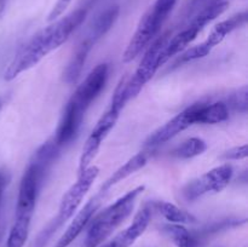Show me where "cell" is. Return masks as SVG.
Here are the masks:
<instances>
[{
    "instance_id": "277c9868",
    "label": "cell",
    "mask_w": 248,
    "mask_h": 247,
    "mask_svg": "<svg viewBox=\"0 0 248 247\" xmlns=\"http://www.w3.org/2000/svg\"><path fill=\"white\" fill-rule=\"evenodd\" d=\"M145 186H136L119 198L114 203L91 218L87 229L84 247H99L131 216L137 199L144 191Z\"/></svg>"
},
{
    "instance_id": "4316f807",
    "label": "cell",
    "mask_w": 248,
    "mask_h": 247,
    "mask_svg": "<svg viewBox=\"0 0 248 247\" xmlns=\"http://www.w3.org/2000/svg\"><path fill=\"white\" fill-rule=\"evenodd\" d=\"M7 4H9V0H0V19L2 18L5 11H6Z\"/></svg>"
},
{
    "instance_id": "44dd1931",
    "label": "cell",
    "mask_w": 248,
    "mask_h": 247,
    "mask_svg": "<svg viewBox=\"0 0 248 247\" xmlns=\"http://www.w3.org/2000/svg\"><path fill=\"white\" fill-rule=\"evenodd\" d=\"M211 52H212V51H211L205 44L201 43L199 44V45L193 46V47H190L189 50L184 51V52L179 56L178 61L176 62V65L183 64V63H186V62H193V61H196V60H201V58L210 55Z\"/></svg>"
},
{
    "instance_id": "83f0119b",
    "label": "cell",
    "mask_w": 248,
    "mask_h": 247,
    "mask_svg": "<svg viewBox=\"0 0 248 247\" xmlns=\"http://www.w3.org/2000/svg\"><path fill=\"white\" fill-rule=\"evenodd\" d=\"M2 106H4V103H2V99L0 98V111H1V109H2Z\"/></svg>"
},
{
    "instance_id": "d6986e66",
    "label": "cell",
    "mask_w": 248,
    "mask_h": 247,
    "mask_svg": "<svg viewBox=\"0 0 248 247\" xmlns=\"http://www.w3.org/2000/svg\"><path fill=\"white\" fill-rule=\"evenodd\" d=\"M164 232L173 241L177 247H200L201 237L198 232H190L183 224L164 225Z\"/></svg>"
},
{
    "instance_id": "e0dca14e",
    "label": "cell",
    "mask_w": 248,
    "mask_h": 247,
    "mask_svg": "<svg viewBox=\"0 0 248 247\" xmlns=\"http://www.w3.org/2000/svg\"><path fill=\"white\" fill-rule=\"evenodd\" d=\"M246 22L247 12H240V14L234 15V16L225 19V21L219 22V23L216 24L215 28L211 31V33L208 34L207 39L203 41V44L212 51L216 46L219 45V44L222 43L229 34H232L235 29L240 28V27H242L244 24H246Z\"/></svg>"
},
{
    "instance_id": "52a82bcc",
    "label": "cell",
    "mask_w": 248,
    "mask_h": 247,
    "mask_svg": "<svg viewBox=\"0 0 248 247\" xmlns=\"http://www.w3.org/2000/svg\"><path fill=\"white\" fill-rule=\"evenodd\" d=\"M170 36H171L170 33H165L161 36H159L145 51L142 61L140 62V65L133 73L132 77L130 79H125V94L128 101L137 97L143 87L156 74L159 68L164 65L161 56Z\"/></svg>"
},
{
    "instance_id": "30bf717a",
    "label": "cell",
    "mask_w": 248,
    "mask_h": 247,
    "mask_svg": "<svg viewBox=\"0 0 248 247\" xmlns=\"http://www.w3.org/2000/svg\"><path fill=\"white\" fill-rule=\"evenodd\" d=\"M193 125H195V108H194V104H191L190 107L186 108L171 120L167 121L161 127L154 131L145 140L144 145L147 148H152V149L159 147Z\"/></svg>"
},
{
    "instance_id": "8992f818",
    "label": "cell",
    "mask_w": 248,
    "mask_h": 247,
    "mask_svg": "<svg viewBox=\"0 0 248 247\" xmlns=\"http://www.w3.org/2000/svg\"><path fill=\"white\" fill-rule=\"evenodd\" d=\"M128 99L125 94V79H124L121 80L120 84L114 91V96L111 98L109 108L104 111L103 115L97 121L96 126L91 131L84 147H82L79 160V172L84 171L87 167L91 166L92 161L101 149L102 143L109 135V132L114 128L119 116H120L121 110L125 108Z\"/></svg>"
},
{
    "instance_id": "484cf974",
    "label": "cell",
    "mask_w": 248,
    "mask_h": 247,
    "mask_svg": "<svg viewBox=\"0 0 248 247\" xmlns=\"http://www.w3.org/2000/svg\"><path fill=\"white\" fill-rule=\"evenodd\" d=\"M177 1H178V0H156V1L154 2V6L156 7V9H159L161 12H164L165 15L170 16V14H171V11L173 10Z\"/></svg>"
},
{
    "instance_id": "f1b7e54d",
    "label": "cell",
    "mask_w": 248,
    "mask_h": 247,
    "mask_svg": "<svg viewBox=\"0 0 248 247\" xmlns=\"http://www.w3.org/2000/svg\"><path fill=\"white\" fill-rule=\"evenodd\" d=\"M213 2H222V1H228V0H212Z\"/></svg>"
},
{
    "instance_id": "7c38bea8",
    "label": "cell",
    "mask_w": 248,
    "mask_h": 247,
    "mask_svg": "<svg viewBox=\"0 0 248 247\" xmlns=\"http://www.w3.org/2000/svg\"><path fill=\"white\" fill-rule=\"evenodd\" d=\"M99 196H94L92 198L79 212L77 213L73 220L70 222V224L68 225L67 230L64 232V234L60 237V240L57 241V244L55 245V247H68L82 232H84L85 228L87 227V224L90 223L91 218L93 217L94 213L97 212L99 207Z\"/></svg>"
},
{
    "instance_id": "9a60e30c",
    "label": "cell",
    "mask_w": 248,
    "mask_h": 247,
    "mask_svg": "<svg viewBox=\"0 0 248 247\" xmlns=\"http://www.w3.org/2000/svg\"><path fill=\"white\" fill-rule=\"evenodd\" d=\"M150 154L149 152H140L136 155H133L131 159H128L123 166L119 167L101 186V194L107 193L111 186L116 185L118 183L123 182L124 179H126L127 177L132 176L133 173L138 172L140 170H142L145 165L148 164V160H149Z\"/></svg>"
},
{
    "instance_id": "ffe728a7",
    "label": "cell",
    "mask_w": 248,
    "mask_h": 247,
    "mask_svg": "<svg viewBox=\"0 0 248 247\" xmlns=\"http://www.w3.org/2000/svg\"><path fill=\"white\" fill-rule=\"evenodd\" d=\"M207 149V144L203 139L199 137H191L184 140L181 145L172 150V156L177 159H193L203 154Z\"/></svg>"
},
{
    "instance_id": "5bb4252c",
    "label": "cell",
    "mask_w": 248,
    "mask_h": 247,
    "mask_svg": "<svg viewBox=\"0 0 248 247\" xmlns=\"http://www.w3.org/2000/svg\"><path fill=\"white\" fill-rule=\"evenodd\" d=\"M195 108V124L215 125L229 119V107L224 102H198L194 103Z\"/></svg>"
},
{
    "instance_id": "4fadbf2b",
    "label": "cell",
    "mask_w": 248,
    "mask_h": 247,
    "mask_svg": "<svg viewBox=\"0 0 248 247\" xmlns=\"http://www.w3.org/2000/svg\"><path fill=\"white\" fill-rule=\"evenodd\" d=\"M202 27L199 23H196L193 19H189L186 26L182 29L181 31L173 35L171 38L170 36L169 40H167L166 45H165L164 51H162L161 61L162 64L167 62V61L171 60L172 57L177 56L178 53H181L182 51L186 50L191 43L196 39L198 34L202 31Z\"/></svg>"
},
{
    "instance_id": "603a6c76",
    "label": "cell",
    "mask_w": 248,
    "mask_h": 247,
    "mask_svg": "<svg viewBox=\"0 0 248 247\" xmlns=\"http://www.w3.org/2000/svg\"><path fill=\"white\" fill-rule=\"evenodd\" d=\"M247 156H248V147L247 144H242V145H237V147L232 148V149L223 153L220 159L225 160V161H229V160L246 159Z\"/></svg>"
},
{
    "instance_id": "cb8c5ba5",
    "label": "cell",
    "mask_w": 248,
    "mask_h": 247,
    "mask_svg": "<svg viewBox=\"0 0 248 247\" xmlns=\"http://www.w3.org/2000/svg\"><path fill=\"white\" fill-rule=\"evenodd\" d=\"M70 2H72V0H57V1H56V4L53 5L52 10L50 11V14H48L47 21L53 22V21H56V19L60 18V17L64 14L65 10L68 9V6L70 5Z\"/></svg>"
},
{
    "instance_id": "6da1fadb",
    "label": "cell",
    "mask_w": 248,
    "mask_h": 247,
    "mask_svg": "<svg viewBox=\"0 0 248 247\" xmlns=\"http://www.w3.org/2000/svg\"><path fill=\"white\" fill-rule=\"evenodd\" d=\"M60 152L61 148L51 138L34 153L19 183L16 212L7 236L6 247H23L26 245L39 193Z\"/></svg>"
},
{
    "instance_id": "d4e9b609",
    "label": "cell",
    "mask_w": 248,
    "mask_h": 247,
    "mask_svg": "<svg viewBox=\"0 0 248 247\" xmlns=\"http://www.w3.org/2000/svg\"><path fill=\"white\" fill-rule=\"evenodd\" d=\"M10 179H11L10 172L5 167L0 169V206H1L2 198H4L5 190H6L7 185L10 183Z\"/></svg>"
},
{
    "instance_id": "ba28073f",
    "label": "cell",
    "mask_w": 248,
    "mask_h": 247,
    "mask_svg": "<svg viewBox=\"0 0 248 247\" xmlns=\"http://www.w3.org/2000/svg\"><path fill=\"white\" fill-rule=\"evenodd\" d=\"M167 15L160 11L153 5L140 18L135 34L131 38L127 47L123 55V62H132L140 53L147 47L153 39L159 34L160 29L167 19Z\"/></svg>"
},
{
    "instance_id": "7402d4cb",
    "label": "cell",
    "mask_w": 248,
    "mask_h": 247,
    "mask_svg": "<svg viewBox=\"0 0 248 247\" xmlns=\"http://www.w3.org/2000/svg\"><path fill=\"white\" fill-rule=\"evenodd\" d=\"M247 94H248L247 86H242L241 89L237 90V91L232 96V99H230V107H232V108L237 111L246 113L247 106H248Z\"/></svg>"
},
{
    "instance_id": "5b68a950",
    "label": "cell",
    "mask_w": 248,
    "mask_h": 247,
    "mask_svg": "<svg viewBox=\"0 0 248 247\" xmlns=\"http://www.w3.org/2000/svg\"><path fill=\"white\" fill-rule=\"evenodd\" d=\"M99 174V169L94 165L87 167L84 171L79 172L77 182L65 191L61 200L60 207H58V213L43 230L38 237L35 239V244L38 246L44 247L48 242V240L52 237V235L64 224L67 220L73 218L74 213L77 212L79 206L81 205L82 200L89 193L91 186L93 185L94 181Z\"/></svg>"
},
{
    "instance_id": "9c48e42d",
    "label": "cell",
    "mask_w": 248,
    "mask_h": 247,
    "mask_svg": "<svg viewBox=\"0 0 248 247\" xmlns=\"http://www.w3.org/2000/svg\"><path fill=\"white\" fill-rule=\"evenodd\" d=\"M234 176L232 165L223 164L210 170L199 178L186 183L182 189V196L186 201H195L207 194L220 193L227 188Z\"/></svg>"
},
{
    "instance_id": "2e32d148",
    "label": "cell",
    "mask_w": 248,
    "mask_h": 247,
    "mask_svg": "<svg viewBox=\"0 0 248 247\" xmlns=\"http://www.w3.org/2000/svg\"><path fill=\"white\" fill-rule=\"evenodd\" d=\"M119 12H120V9L116 5L108 7L103 12H101L90 26L85 40L93 46L99 39L103 38L110 31V28L118 19Z\"/></svg>"
},
{
    "instance_id": "ac0fdd59",
    "label": "cell",
    "mask_w": 248,
    "mask_h": 247,
    "mask_svg": "<svg viewBox=\"0 0 248 247\" xmlns=\"http://www.w3.org/2000/svg\"><path fill=\"white\" fill-rule=\"evenodd\" d=\"M150 206L172 224H194L198 220L195 216L167 201H154Z\"/></svg>"
},
{
    "instance_id": "7a4b0ae2",
    "label": "cell",
    "mask_w": 248,
    "mask_h": 247,
    "mask_svg": "<svg viewBox=\"0 0 248 247\" xmlns=\"http://www.w3.org/2000/svg\"><path fill=\"white\" fill-rule=\"evenodd\" d=\"M87 10L81 7L70 12L67 16L51 22L50 26L45 27L40 31L31 36L18 52L15 55L4 73L6 81L16 79L19 74L35 67L48 53L62 46L75 29L86 18Z\"/></svg>"
},
{
    "instance_id": "3957f363",
    "label": "cell",
    "mask_w": 248,
    "mask_h": 247,
    "mask_svg": "<svg viewBox=\"0 0 248 247\" xmlns=\"http://www.w3.org/2000/svg\"><path fill=\"white\" fill-rule=\"evenodd\" d=\"M109 77V64L101 63L96 65L89 73L84 81L77 87L74 93L63 108L57 130L52 140L57 147L62 149L65 145L70 144L79 135L80 127L82 125L86 111L91 104L96 101L103 89L106 87Z\"/></svg>"
},
{
    "instance_id": "8fae6325",
    "label": "cell",
    "mask_w": 248,
    "mask_h": 247,
    "mask_svg": "<svg viewBox=\"0 0 248 247\" xmlns=\"http://www.w3.org/2000/svg\"><path fill=\"white\" fill-rule=\"evenodd\" d=\"M150 219H152V207L144 206L138 211L137 215L133 218L132 223L125 230L119 232L114 239H111L107 244L101 245L99 247H131L137 241L138 237L144 234L148 225H149Z\"/></svg>"
}]
</instances>
